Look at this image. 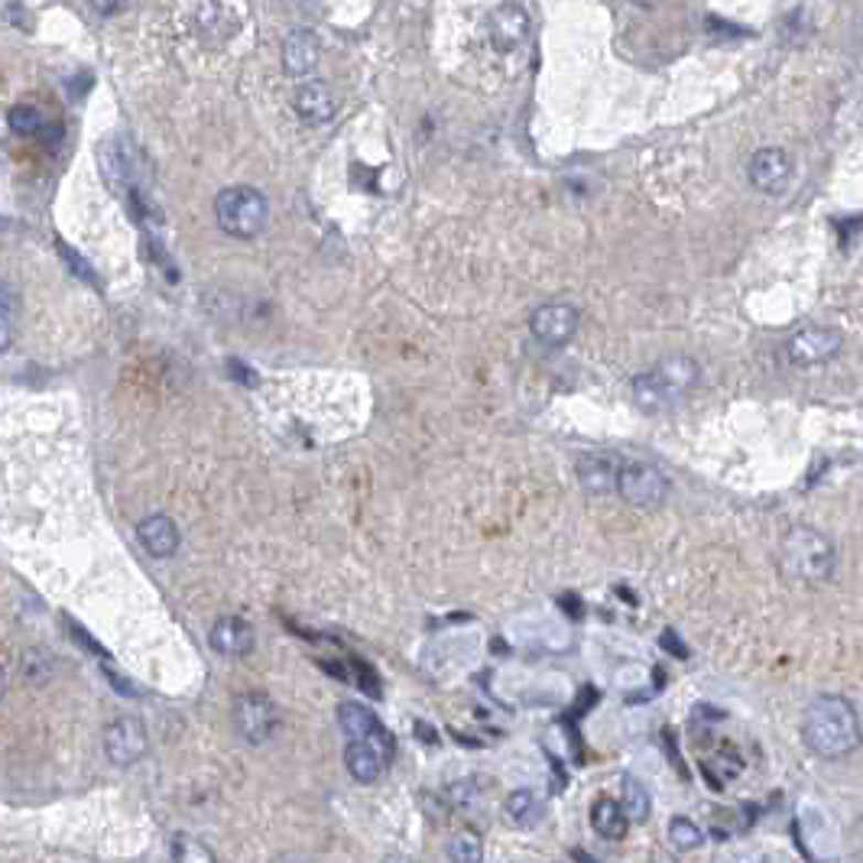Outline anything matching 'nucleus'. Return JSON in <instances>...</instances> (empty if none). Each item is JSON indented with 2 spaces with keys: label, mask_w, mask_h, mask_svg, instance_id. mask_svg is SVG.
<instances>
[{
  "label": "nucleus",
  "mask_w": 863,
  "mask_h": 863,
  "mask_svg": "<svg viewBox=\"0 0 863 863\" xmlns=\"http://www.w3.org/2000/svg\"><path fill=\"white\" fill-rule=\"evenodd\" d=\"M841 350V332L838 328H824V325H808L799 328L789 342H786V354L796 367H815L831 360Z\"/></svg>",
  "instance_id": "obj_8"
},
{
  "label": "nucleus",
  "mask_w": 863,
  "mask_h": 863,
  "mask_svg": "<svg viewBox=\"0 0 863 863\" xmlns=\"http://www.w3.org/2000/svg\"><path fill=\"white\" fill-rule=\"evenodd\" d=\"M698 384V367L689 357H669L659 367L634 377V400L646 412H662L679 403Z\"/></svg>",
  "instance_id": "obj_2"
},
{
  "label": "nucleus",
  "mask_w": 863,
  "mask_h": 863,
  "mask_svg": "<svg viewBox=\"0 0 863 863\" xmlns=\"http://www.w3.org/2000/svg\"><path fill=\"white\" fill-rule=\"evenodd\" d=\"M504 811H507L510 824H517V828H536L539 818H542V802H539L536 792H529V789H517V792L507 799Z\"/></svg>",
  "instance_id": "obj_21"
},
{
  "label": "nucleus",
  "mask_w": 863,
  "mask_h": 863,
  "mask_svg": "<svg viewBox=\"0 0 863 863\" xmlns=\"http://www.w3.org/2000/svg\"><path fill=\"white\" fill-rule=\"evenodd\" d=\"M783 569L806 584L828 581L834 572V542L815 526L789 529L783 539Z\"/></svg>",
  "instance_id": "obj_3"
},
{
  "label": "nucleus",
  "mask_w": 863,
  "mask_h": 863,
  "mask_svg": "<svg viewBox=\"0 0 863 863\" xmlns=\"http://www.w3.org/2000/svg\"><path fill=\"white\" fill-rule=\"evenodd\" d=\"M7 120H10L13 133H20V137H40L50 127V120L36 105H13Z\"/></svg>",
  "instance_id": "obj_24"
},
{
  "label": "nucleus",
  "mask_w": 863,
  "mask_h": 863,
  "mask_svg": "<svg viewBox=\"0 0 863 863\" xmlns=\"http://www.w3.org/2000/svg\"><path fill=\"white\" fill-rule=\"evenodd\" d=\"M578 481L587 494L604 497L611 490H617L621 484V464L607 455H584L578 461Z\"/></svg>",
  "instance_id": "obj_16"
},
{
  "label": "nucleus",
  "mask_w": 863,
  "mask_h": 863,
  "mask_svg": "<svg viewBox=\"0 0 863 863\" xmlns=\"http://www.w3.org/2000/svg\"><path fill=\"white\" fill-rule=\"evenodd\" d=\"M62 253H65V263H68V267H72L75 273H82V277H85L88 283H95V270H91V267H88V263H85V260H82L78 253H72L68 247H62Z\"/></svg>",
  "instance_id": "obj_30"
},
{
  "label": "nucleus",
  "mask_w": 863,
  "mask_h": 863,
  "mask_svg": "<svg viewBox=\"0 0 863 863\" xmlns=\"http://www.w3.org/2000/svg\"><path fill=\"white\" fill-rule=\"evenodd\" d=\"M387 863H406L403 857H387Z\"/></svg>",
  "instance_id": "obj_34"
},
{
  "label": "nucleus",
  "mask_w": 863,
  "mask_h": 863,
  "mask_svg": "<svg viewBox=\"0 0 863 863\" xmlns=\"http://www.w3.org/2000/svg\"><path fill=\"white\" fill-rule=\"evenodd\" d=\"M621 806H624L630 821H646L649 811H652V799H649V792H646V786L639 779L624 776V783H621Z\"/></svg>",
  "instance_id": "obj_23"
},
{
  "label": "nucleus",
  "mask_w": 863,
  "mask_h": 863,
  "mask_svg": "<svg viewBox=\"0 0 863 863\" xmlns=\"http://www.w3.org/2000/svg\"><path fill=\"white\" fill-rule=\"evenodd\" d=\"M105 753L115 766H133L147 756V727L140 718H117L105 731Z\"/></svg>",
  "instance_id": "obj_10"
},
{
  "label": "nucleus",
  "mask_w": 863,
  "mask_h": 863,
  "mask_svg": "<svg viewBox=\"0 0 863 863\" xmlns=\"http://www.w3.org/2000/svg\"><path fill=\"white\" fill-rule=\"evenodd\" d=\"M13 312H17V295L10 283H3L0 287V347L3 350L10 347V338H13Z\"/></svg>",
  "instance_id": "obj_29"
},
{
  "label": "nucleus",
  "mask_w": 863,
  "mask_h": 863,
  "mask_svg": "<svg viewBox=\"0 0 863 863\" xmlns=\"http://www.w3.org/2000/svg\"><path fill=\"white\" fill-rule=\"evenodd\" d=\"M701 841H704V831L691 821V818H672L669 821V844L676 848V851H694V848H701Z\"/></svg>",
  "instance_id": "obj_26"
},
{
  "label": "nucleus",
  "mask_w": 863,
  "mask_h": 863,
  "mask_svg": "<svg viewBox=\"0 0 863 863\" xmlns=\"http://www.w3.org/2000/svg\"><path fill=\"white\" fill-rule=\"evenodd\" d=\"M749 182L753 188L766 192V195H783L789 185H792V175H796V166H792V157L779 147H763L753 153L749 160Z\"/></svg>",
  "instance_id": "obj_7"
},
{
  "label": "nucleus",
  "mask_w": 863,
  "mask_h": 863,
  "mask_svg": "<svg viewBox=\"0 0 863 863\" xmlns=\"http://www.w3.org/2000/svg\"><path fill=\"white\" fill-rule=\"evenodd\" d=\"M53 669H56V662H53L43 649H30V652L23 656V662H20L23 679H30L33 686L50 682V679H53Z\"/></svg>",
  "instance_id": "obj_28"
},
{
  "label": "nucleus",
  "mask_w": 863,
  "mask_h": 863,
  "mask_svg": "<svg viewBox=\"0 0 863 863\" xmlns=\"http://www.w3.org/2000/svg\"><path fill=\"white\" fill-rule=\"evenodd\" d=\"M292 108L302 123L309 127H319V123H328L335 117V95L325 82H305L295 98H292Z\"/></svg>",
  "instance_id": "obj_13"
},
{
  "label": "nucleus",
  "mask_w": 863,
  "mask_h": 863,
  "mask_svg": "<svg viewBox=\"0 0 863 863\" xmlns=\"http://www.w3.org/2000/svg\"><path fill=\"white\" fill-rule=\"evenodd\" d=\"M215 218L234 237H257L270 218L267 195L250 185H230L215 198Z\"/></svg>",
  "instance_id": "obj_4"
},
{
  "label": "nucleus",
  "mask_w": 863,
  "mask_h": 863,
  "mask_svg": "<svg viewBox=\"0 0 863 863\" xmlns=\"http://www.w3.org/2000/svg\"><path fill=\"white\" fill-rule=\"evenodd\" d=\"M319 56H322V43L312 30L289 33L287 43H283V65H287L289 75H295V78L309 75L319 65Z\"/></svg>",
  "instance_id": "obj_18"
},
{
  "label": "nucleus",
  "mask_w": 863,
  "mask_h": 863,
  "mask_svg": "<svg viewBox=\"0 0 863 863\" xmlns=\"http://www.w3.org/2000/svg\"><path fill=\"white\" fill-rule=\"evenodd\" d=\"M802 824V844L815 861H831L838 854V824L818 806H802L799 811Z\"/></svg>",
  "instance_id": "obj_12"
},
{
  "label": "nucleus",
  "mask_w": 863,
  "mask_h": 863,
  "mask_svg": "<svg viewBox=\"0 0 863 863\" xmlns=\"http://www.w3.org/2000/svg\"><path fill=\"white\" fill-rule=\"evenodd\" d=\"M208 639H212V649L222 652V656H247V652L253 649V630H250V624L240 621V617H222V621H215Z\"/></svg>",
  "instance_id": "obj_19"
},
{
  "label": "nucleus",
  "mask_w": 863,
  "mask_h": 863,
  "mask_svg": "<svg viewBox=\"0 0 863 863\" xmlns=\"http://www.w3.org/2000/svg\"><path fill=\"white\" fill-rule=\"evenodd\" d=\"M137 539H140V546H143L153 559H170V555L179 552V542H182L179 526H175L170 517H163V514H153V517L143 519V522L137 526Z\"/></svg>",
  "instance_id": "obj_14"
},
{
  "label": "nucleus",
  "mask_w": 863,
  "mask_h": 863,
  "mask_svg": "<svg viewBox=\"0 0 863 863\" xmlns=\"http://www.w3.org/2000/svg\"><path fill=\"white\" fill-rule=\"evenodd\" d=\"M234 724L247 744H267L277 731V708L267 694H240L234 704Z\"/></svg>",
  "instance_id": "obj_6"
},
{
  "label": "nucleus",
  "mask_w": 863,
  "mask_h": 863,
  "mask_svg": "<svg viewBox=\"0 0 863 863\" xmlns=\"http://www.w3.org/2000/svg\"><path fill=\"white\" fill-rule=\"evenodd\" d=\"M529 328H532V335H536L539 345H569L578 332V309L575 305H569V302H549V305H542V309L532 312Z\"/></svg>",
  "instance_id": "obj_9"
},
{
  "label": "nucleus",
  "mask_w": 863,
  "mask_h": 863,
  "mask_svg": "<svg viewBox=\"0 0 863 863\" xmlns=\"http://www.w3.org/2000/svg\"><path fill=\"white\" fill-rule=\"evenodd\" d=\"M338 721H342V731L347 734V741H370V744H377V747L387 749L393 756V737L387 734V727L380 724V718L367 704L345 701L338 708Z\"/></svg>",
  "instance_id": "obj_11"
},
{
  "label": "nucleus",
  "mask_w": 863,
  "mask_h": 863,
  "mask_svg": "<svg viewBox=\"0 0 863 863\" xmlns=\"http://www.w3.org/2000/svg\"><path fill=\"white\" fill-rule=\"evenodd\" d=\"M591 824H594V831L604 838V841H624L627 838V828H630V818H627V811L621 802H614V799H597L594 806H591Z\"/></svg>",
  "instance_id": "obj_20"
},
{
  "label": "nucleus",
  "mask_w": 863,
  "mask_h": 863,
  "mask_svg": "<svg viewBox=\"0 0 863 863\" xmlns=\"http://www.w3.org/2000/svg\"><path fill=\"white\" fill-rule=\"evenodd\" d=\"M173 863H218L215 851L188 834H179L173 841Z\"/></svg>",
  "instance_id": "obj_27"
},
{
  "label": "nucleus",
  "mask_w": 863,
  "mask_h": 863,
  "mask_svg": "<svg viewBox=\"0 0 863 863\" xmlns=\"http://www.w3.org/2000/svg\"><path fill=\"white\" fill-rule=\"evenodd\" d=\"M529 33V17H526V7H517V3H507V7H497L494 17H490V36L494 43L510 53L517 50L519 43L526 40Z\"/></svg>",
  "instance_id": "obj_17"
},
{
  "label": "nucleus",
  "mask_w": 863,
  "mask_h": 863,
  "mask_svg": "<svg viewBox=\"0 0 863 863\" xmlns=\"http://www.w3.org/2000/svg\"><path fill=\"white\" fill-rule=\"evenodd\" d=\"M277 863H309V861H305V857H280Z\"/></svg>",
  "instance_id": "obj_33"
},
{
  "label": "nucleus",
  "mask_w": 863,
  "mask_h": 863,
  "mask_svg": "<svg viewBox=\"0 0 863 863\" xmlns=\"http://www.w3.org/2000/svg\"><path fill=\"white\" fill-rule=\"evenodd\" d=\"M449 861L452 863H484V841L474 831H459L449 841Z\"/></svg>",
  "instance_id": "obj_25"
},
{
  "label": "nucleus",
  "mask_w": 863,
  "mask_h": 863,
  "mask_svg": "<svg viewBox=\"0 0 863 863\" xmlns=\"http://www.w3.org/2000/svg\"><path fill=\"white\" fill-rule=\"evenodd\" d=\"M474 792H477V786H474L471 779H467V783L461 779L459 786H452V789H449V796H452V799H455L459 806H467V802L474 799Z\"/></svg>",
  "instance_id": "obj_31"
},
{
  "label": "nucleus",
  "mask_w": 863,
  "mask_h": 863,
  "mask_svg": "<svg viewBox=\"0 0 863 863\" xmlns=\"http://www.w3.org/2000/svg\"><path fill=\"white\" fill-rule=\"evenodd\" d=\"M387 763H390V756L377 744H370V741H347L345 766L357 783H364V786L377 783Z\"/></svg>",
  "instance_id": "obj_15"
},
{
  "label": "nucleus",
  "mask_w": 863,
  "mask_h": 863,
  "mask_svg": "<svg viewBox=\"0 0 863 863\" xmlns=\"http://www.w3.org/2000/svg\"><path fill=\"white\" fill-rule=\"evenodd\" d=\"M806 744L821 759H841L861 747V718L841 694H818L806 711Z\"/></svg>",
  "instance_id": "obj_1"
},
{
  "label": "nucleus",
  "mask_w": 863,
  "mask_h": 863,
  "mask_svg": "<svg viewBox=\"0 0 863 863\" xmlns=\"http://www.w3.org/2000/svg\"><path fill=\"white\" fill-rule=\"evenodd\" d=\"M701 769H704V776L711 779V786H714V789H724L731 779H737V776H741V769H744V759H741L734 749H724V753H718V756L704 759V763H701Z\"/></svg>",
  "instance_id": "obj_22"
},
{
  "label": "nucleus",
  "mask_w": 863,
  "mask_h": 863,
  "mask_svg": "<svg viewBox=\"0 0 863 863\" xmlns=\"http://www.w3.org/2000/svg\"><path fill=\"white\" fill-rule=\"evenodd\" d=\"M228 374H234V377H240V380H244L247 387H253V384H257V377H253V374H250V370H247V367H244L240 360H230Z\"/></svg>",
  "instance_id": "obj_32"
},
{
  "label": "nucleus",
  "mask_w": 863,
  "mask_h": 863,
  "mask_svg": "<svg viewBox=\"0 0 863 863\" xmlns=\"http://www.w3.org/2000/svg\"><path fill=\"white\" fill-rule=\"evenodd\" d=\"M621 497L636 510H656L669 497V481L656 464L646 461H627L621 464Z\"/></svg>",
  "instance_id": "obj_5"
}]
</instances>
